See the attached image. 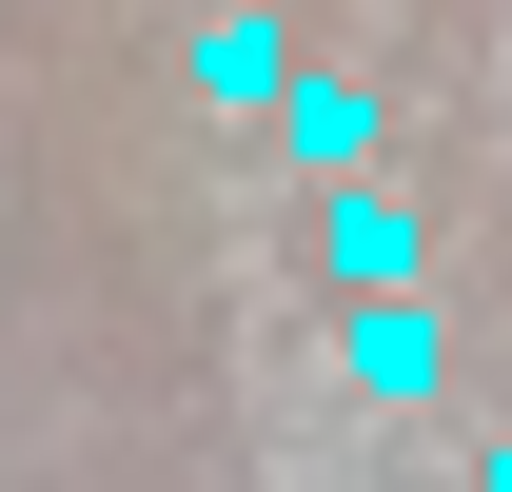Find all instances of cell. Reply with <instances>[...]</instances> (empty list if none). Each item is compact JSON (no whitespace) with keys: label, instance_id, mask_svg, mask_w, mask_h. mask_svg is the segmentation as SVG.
Here are the masks:
<instances>
[{"label":"cell","instance_id":"obj_4","mask_svg":"<svg viewBox=\"0 0 512 492\" xmlns=\"http://www.w3.org/2000/svg\"><path fill=\"white\" fill-rule=\"evenodd\" d=\"M276 138H296V178H375V99H355V79H296V99H276Z\"/></svg>","mask_w":512,"mask_h":492},{"label":"cell","instance_id":"obj_2","mask_svg":"<svg viewBox=\"0 0 512 492\" xmlns=\"http://www.w3.org/2000/svg\"><path fill=\"white\" fill-rule=\"evenodd\" d=\"M197 99H217V119H276V99H296V40H276L256 0H217V20H197Z\"/></svg>","mask_w":512,"mask_h":492},{"label":"cell","instance_id":"obj_5","mask_svg":"<svg viewBox=\"0 0 512 492\" xmlns=\"http://www.w3.org/2000/svg\"><path fill=\"white\" fill-rule=\"evenodd\" d=\"M0 315H20V276H0Z\"/></svg>","mask_w":512,"mask_h":492},{"label":"cell","instance_id":"obj_3","mask_svg":"<svg viewBox=\"0 0 512 492\" xmlns=\"http://www.w3.org/2000/svg\"><path fill=\"white\" fill-rule=\"evenodd\" d=\"M335 374H355V394H434V374H453L434 296H355V335H335Z\"/></svg>","mask_w":512,"mask_h":492},{"label":"cell","instance_id":"obj_1","mask_svg":"<svg viewBox=\"0 0 512 492\" xmlns=\"http://www.w3.org/2000/svg\"><path fill=\"white\" fill-rule=\"evenodd\" d=\"M316 256H335V296H414V197H394V178H335L316 197Z\"/></svg>","mask_w":512,"mask_h":492}]
</instances>
